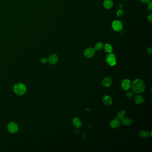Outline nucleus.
<instances>
[{
    "instance_id": "1",
    "label": "nucleus",
    "mask_w": 152,
    "mask_h": 152,
    "mask_svg": "<svg viewBox=\"0 0 152 152\" xmlns=\"http://www.w3.org/2000/svg\"><path fill=\"white\" fill-rule=\"evenodd\" d=\"M131 86L132 91L135 94L141 93L146 89V85L144 82L139 79L134 80Z\"/></svg>"
},
{
    "instance_id": "2",
    "label": "nucleus",
    "mask_w": 152,
    "mask_h": 152,
    "mask_svg": "<svg viewBox=\"0 0 152 152\" xmlns=\"http://www.w3.org/2000/svg\"><path fill=\"white\" fill-rule=\"evenodd\" d=\"M13 91L17 95L22 96L26 92V86L22 83H17L14 85Z\"/></svg>"
},
{
    "instance_id": "3",
    "label": "nucleus",
    "mask_w": 152,
    "mask_h": 152,
    "mask_svg": "<svg viewBox=\"0 0 152 152\" xmlns=\"http://www.w3.org/2000/svg\"><path fill=\"white\" fill-rule=\"evenodd\" d=\"M106 60L107 64L111 66H114L117 63V59L116 56L111 53L107 55Z\"/></svg>"
},
{
    "instance_id": "4",
    "label": "nucleus",
    "mask_w": 152,
    "mask_h": 152,
    "mask_svg": "<svg viewBox=\"0 0 152 152\" xmlns=\"http://www.w3.org/2000/svg\"><path fill=\"white\" fill-rule=\"evenodd\" d=\"M7 129L10 133H15L18 131V126L16 123L11 122L9 123L7 125Z\"/></svg>"
},
{
    "instance_id": "5",
    "label": "nucleus",
    "mask_w": 152,
    "mask_h": 152,
    "mask_svg": "<svg viewBox=\"0 0 152 152\" xmlns=\"http://www.w3.org/2000/svg\"><path fill=\"white\" fill-rule=\"evenodd\" d=\"M112 27L116 31H119L123 28V24L119 20H115L112 23Z\"/></svg>"
},
{
    "instance_id": "6",
    "label": "nucleus",
    "mask_w": 152,
    "mask_h": 152,
    "mask_svg": "<svg viewBox=\"0 0 152 152\" xmlns=\"http://www.w3.org/2000/svg\"><path fill=\"white\" fill-rule=\"evenodd\" d=\"M96 50L93 48H88L86 49L84 52V55L86 58H90L92 57L95 54Z\"/></svg>"
},
{
    "instance_id": "7",
    "label": "nucleus",
    "mask_w": 152,
    "mask_h": 152,
    "mask_svg": "<svg viewBox=\"0 0 152 152\" xmlns=\"http://www.w3.org/2000/svg\"><path fill=\"white\" fill-rule=\"evenodd\" d=\"M132 83L131 81L128 79H125L123 80L121 83V87L124 90L127 91L131 87Z\"/></svg>"
},
{
    "instance_id": "8",
    "label": "nucleus",
    "mask_w": 152,
    "mask_h": 152,
    "mask_svg": "<svg viewBox=\"0 0 152 152\" xmlns=\"http://www.w3.org/2000/svg\"><path fill=\"white\" fill-rule=\"evenodd\" d=\"M58 57L56 54H52L50 55L48 59V62L51 65H54L58 61Z\"/></svg>"
},
{
    "instance_id": "9",
    "label": "nucleus",
    "mask_w": 152,
    "mask_h": 152,
    "mask_svg": "<svg viewBox=\"0 0 152 152\" xmlns=\"http://www.w3.org/2000/svg\"><path fill=\"white\" fill-rule=\"evenodd\" d=\"M121 124V122L120 120L117 118H115V119L113 120L110 122V127L114 129H117L119 127H120Z\"/></svg>"
},
{
    "instance_id": "10",
    "label": "nucleus",
    "mask_w": 152,
    "mask_h": 152,
    "mask_svg": "<svg viewBox=\"0 0 152 152\" xmlns=\"http://www.w3.org/2000/svg\"><path fill=\"white\" fill-rule=\"evenodd\" d=\"M72 124L74 127L78 129L81 127L82 125V121L79 118L74 117L72 120Z\"/></svg>"
},
{
    "instance_id": "11",
    "label": "nucleus",
    "mask_w": 152,
    "mask_h": 152,
    "mask_svg": "<svg viewBox=\"0 0 152 152\" xmlns=\"http://www.w3.org/2000/svg\"><path fill=\"white\" fill-rule=\"evenodd\" d=\"M138 134L140 137L141 138H148L151 135V133H149L146 130H141L139 132Z\"/></svg>"
},
{
    "instance_id": "12",
    "label": "nucleus",
    "mask_w": 152,
    "mask_h": 152,
    "mask_svg": "<svg viewBox=\"0 0 152 152\" xmlns=\"http://www.w3.org/2000/svg\"><path fill=\"white\" fill-rule=\"evenodd\" d=\"M112 83V81L110 78L105 77L102 80V85L105 87H110Z\"/></svg>"
},
{
    "instance_id": "13",
    "label": "nucleus",
    "mask_w": 152,
    "mask_h": 152,
    "mask_svg": "<svg viewBox=\"0 0 152 152\" xmlns=\"http://www.w3.org/2000/svg\"><path fill=\"white\" fill-rule=\"evenodd\" d=\"M103 102L105 105L110 106L113 103V99L109 96H106L103 98Z\"/></svg>"
},
{
    "instance_id": "14",
    "label": "nucleus",
    "mask_w": 152,
    "mask_h": 152,
    "mask_svg": "<svg viewBox=\"0 0 152 152\" xmlns=\"http://www.w3.org/2000/svg\"><path fill=\"white\" fill-rule=\"evenodd\" d=\"M103 5L105 9H109L113 6V1L112 0H105L104 1Z\"/></svg>"
},
{
    "instance_id": "15",
    "label": "nucleus",
    "mask_w": 152,
    "mask_h": 152,
    "mask_svg": "<svg viewBox=\"0 0 152 152\" xmlns=\"http://www.w3.org/2000/svg\"><path fill=\"white\" fill-rule=\"evenodd\" d=\"M121 123L124 126H129L132 124V120L129 118L124 117L122 119H121Z\"/></svg>"
},
{
    "instance_id": "16",
    "label": "nucleus",
    "mask_w": 152,
    "mask_h": 152,
    "mask_svg": "<svg viewBox=\"0 0 152 152\" xmlns=\"http://www.w3.org/2000/svg\"><path fill=\"white\" fill-rule=\"evenodd\" d=\"M134 101L136 104L140 105L143 103L144 100L142 96L138 95H136L134 97Z\"/></svg>"
},
{
    "instance_id": "17",
    "label": "nucleus",
    "mask_w": 152,
    "mask_h": 152,
    "mask_svg": "<svg viewBox=\"0 0 152 152\" xmlns=\"http://www.w3.org/2000/svg\"><path fill=\"white\" fill-rule=\"evenodd\" d=\"M104 51L108 53H111L113 51V46L109 43H107L105 44L104 45Z\"/></svg>"
},
{
    "instance_id": "18",
    "label": "nucleus",
    "mask_w": 152,
    "mask_h": 152,
    "mask_svg": "<svg viewBox=\"0 0 152 152\" xmlns=\"http://www.w3.org/2000/svg\"><path fill=\"white\" fill-rule=\"evenodd\" d=\"M125 112L124 110H120V111L118 112L117 115V118L119 120H121L123 118H124L125 116Z\"/></svg>"
},
{
    "instance_id": "19",
    "label": "nucleus",
    "mask_w": 152,
    "mask_h": 152,
    "mask_svg": "<svg viewBox=\"0 0 152 152\" xmlns=\"http://www.w3.org/2000/svg\"><path fill=\"white\" fill-rule=\"evenodd\" d=\"M103 47V43L102 42H97L95 45L94 49L96 51H100Z\"/></svg>"
},
{
    "instance_id": "20",
    "label": "nucleus",
    "mask_w": 152,
    "mask_h": 152,
    "mask_svg": "<svg viewBox=\"0 0 152 152\" xmlns=\"http://www.w3.org/2000/svg\"><path fill=\"white\" fill-rule=\"evenodd\" d=\"M126 97L128 99H131L133 97V92H132L131 91H129L126 93Z\"/></svg>"
},
{
    "instance_id": "21",
    "label": "nucleus",
    "mask_w": 152,
    "mask_h": 152,
    "mask_svg": "<svg viewBox=\"0 0 152 152\" xmlns=\"http://www.w3.org/2000/svg\"><path fill=\"white\" fill-rule=\"evenodd\" d=\"M40 61L42 64H46L48 62V59L45 57H42L40 59Z\"/></svg>"
},
{
    "instance_id": "22",
    "label": "nucleus",
    "mask_w": 152,
    "mask_h": 152,
    "mask_svg": "<svg viewBox=\"0 0 152 152\" xmlns=\"http://www.w3.org/2000/svg\"><path fill=\"white\" fill-rule=\"evenodd\" d=\"M123 13V10L121 9H120L118 10L117 12V16L118 17L121 16L122 15Z\"/></svg>"
},
{
    "instance_id": "23",
    "label": "nucleus",
    "mask_w": 152,
    "mask_h": 152,
    "mask_svg": "<svg viewBox=\"0 0 152 152\" xmlns=\"http://www.w3.org/2000/svg\"><path fill=\"white\" fill-rule=\"evenodd\" d=\"M148 19L149 20V22L150 23H152V14H150L149 15L148 17Z\"/></svg>"
},
{
    "instance_id": "24",
    "label": "nucleus",
    "mask_w": 152,
    "mask_h": 152,
    "mask_svg": "<svg viewBox=\"0 0 152 152\" xmlns=\"http://www.w3.org/2000/svg\"><path fill=\"white\" fill-rule=\"evenodd\" d=\"M147 52L150 55H151L152 53V49L151 48H148L147 50Z\"/></svg>"
},
{
    "instance_id": "25",
    "label": "nucleus",
    "mask_w": 152,
    "mask_h": 152,
    "mask_svg": "<svg viewBox=\"0 0 152 152\" xmlns=\"http://www.w3.org/2000/svg\"><path fill=\"white\" fill-rule=\"evenodd\" d=\"M152 3L151 2H149V5H148V9L150 10H152Z\"/></svg>"
},
{
    "instance_id": "26",
    "label": "nucleus",
    "mask_w": 152,
    "mask_h": 152,
    "mask_svg": "<svg viewBox=\"0 0 152 152\" xmlns=\"http://www.w3.org/2000/svg\"><path fill=\"white\" fill-rule=\"evenodd\" d=\"M141 1L144 3H148L150 2V0H141Z\"/></svg>"
},
{
    "instance_id": "27",
    "label": "nucleus",
    "mask_w": 152,
    "mask_h": 152,
    "mask_svg": "<svg viewBox=\"0 0 152 152\" xmlns=\"http://www.w3.org/2000/svg\"><path fill=\"white\" fill-rule=\"evenodd\" d=\"M122 6V5H121V4H120V5H119V7H120V8H121Z\"/></svg>"
}]
</instances>
